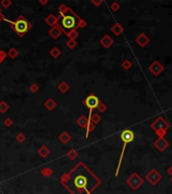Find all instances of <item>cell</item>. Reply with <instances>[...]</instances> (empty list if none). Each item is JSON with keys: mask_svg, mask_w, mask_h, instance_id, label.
I'll use <instances>...</instances> for the list:
<instances>
[{"mask_svg": "<svg viewBox=\"0 0 172 194\" xmlns=\"http://www.w3.org/2000/svg\"><path fill=\"white\" fill-rule=\"evenodd\" d=\"M60 183L72 194H92L101 184V180L86 164L79 162L70 172L62 176Z\"/></svg>", "mask_w": 172, "mask_h": 194, "instance_id": "6da1fadb", "label": "cell"}, {"mask_svg": "<svg viewBox=\"0 0 172 194\" xmlns=\"http://www.w3.org/2000/svg\"><path fill=\"white\" fill-rule=\"evenodd\" d=\"M58 11H60V16L57 19V25L62 28L64 33L67 35L72 31L79 28L82 18H80L79 15L71 7L62 4L58 7Z\"/></svg>", "mask_w": 172, "mask_h": 194, "instance_id": "7a4b0ae2", "label": "cell"}, {"mask_svg": "<svg viewBox=\"0 0 172 194\" xmlns=\"http://www.w3.org/2000/svg\"><path fill=\"white\" fill-rule=\"evenodd\" d=\"M6 21H8V23H10V27L18 37H22L32 28V24L25 18L23 15H19L15 20L11 21L6 19Z\"/></svg>", "mask_w": 172, "mask_h": 194, "instance_id": "3957f363", "label": "cell"}, {"mask_svg": "<svg viewBox=\"0 0 172 194\" xmlns=\"http://www.w3.org/2000/svg\"><path fill=\"white\" fill-rule=\"evenodd\" d=\"M134 136H134V132H132L131 130H125L121 132L120 138H121V140H123V149H122V151H121V155H120V159H119V162H118L117 170H116V173H115L116 176L119 175V171H120V168H121L122 161H123V157H124V154H125L126 147H127V144H129V142H133Z\"/></svg>", "mask_w": 172, "mask_h": 194, "instance_id": "277c9868", "label": "cell"}, {"mask_svg": "<svg viewBox=\"0 0 172 194\" xmlns=\"http://www.w3.org/2000/svg\"><path fill=\"white\" fill-rule=\"evenodd\" d=\"M170 125L162 116L157 117L153 122L151 123V128L155 132V134H157L158 138H164L167 132V130H169Z\"/></svg>", "mask_w": 172, "mask_h": 194, "instance_id": "5b68a950", "label": "cell"}, {"mask_svg": "<svg viewBox=\"0 0 172 194\" xmlns=\"http://www.w3.org/2000/svg\"><path fill=\"white\" fill-rule=\"evenodd\" d=\"M100 102L101 101L98 97H97L95 94H93V93H91L86 99L83 101V103H84V105L86 106V107H88L89 109H90V115H91V114H93V110L98 108Z\"/></svg>", "mask_w": 172, "mask_h": 194, "instance_id": "8992f818", "label": "cell"}, {"mask_svg": "<svg viewBox=\"0 0 172 194\" xmlns=\"http://www.w3.org/2000/svg\"><path fill=\"white\" fill-rule=\"evenodd\" d=\"M144 180L137 173H133L127 180V183L133 190H137L143 184Z\"/></svg>", "mask_w": 172, "mask_h": 194, "instance_id": "52a82bcc", "label": "cell"}, {"mask_svg": "<svg viewBox=\"0 0 172 194\" xmlns=\"http://www.w3.org/2000/svg\"><path fill=\"white\" fill-rule=\"evenodd\" d=\"M161 178H162L161 174H160L156 169H152L151 171L146 175V179H147V181L150 182L152 185H156V184L161 180Z\"/></svg>", "mask_w": 172, "mask_h": 194, "instance_id": "ba28073f", "label": "cell"}, {"mask_svg": "<svg viewBox=\"0 0 172 194\" xmlns=\"http://www.w3.org/2000/svg\"><path fill=\"white\" fill-rule=\"evenodd\" d=\"M148 70L154 75V76H158L162 71L164 70V66L158 61H154L149 67H148Z\"/></svg>", "mask_w": 172, "mask_h": 194, "instance_id": "9c48e42d", "label": "cell"}, {"mask_svg": "<svg viewBox=\"0 0 172 194\" xmlns=\"http://www.w3.org/2000/svg\"><path fill=\"white\" fill-rule=\"evenodd\" d=\"M154 147L160 152H164L168 147H169V142L165 138H159L157 140L154 142Z\"/></svg>", "mask_w": 172, "mask_h": 194, "instance_id": "30bf717a", "label": "cell"}, {"mask_svg": "<svg viewBox=\"0 0 172 194\" xmlns=\"http://www.w3.org/2000/svg\"><path fill=\"white\" fill-rule=\"evenodd\" d=\"M64 33V31H62V28H60L58 25H54V26H52L50 29L48 31V35H50L51 37H52L53 39H58V37H60V35Z\"/></svg>", "mask_w": 172, "mask_h": 194, "instance_id": "8fae6325", "label": "cell"}, {"mask_svg": "<svg viewBox=\"0 0 172 194\" xmlns=\"http://www.w3.org/2000/svg\"><path fill=\"white\" fill-rule=\"evenodd\" d=\"M136 43L140 45L141 47H144L150 43V39L145 35L144 33H142L141 35H139L136 39Z\"/></svg>", "mask_w": 172, "mask_h": 194, "instance_id": "7c38bea8", "label": "cell"}, {"mask_svg": "<svg viewBox=\"0 0 172 194\" xmlns=\"http://www.w3.org/2000/svg\"><path fill=\"white\" fill-rule=\"evenodd\" d=\"M100 43L105 47V49H109V47L114 43V39H113L109 35H105L104 37L100 39Z\"/></svg>", "mask_w": 172, "mask_h": 194, "instance_id": "4fadbf2b", "label": "cell"}, {"mask_svg": "<svg viewBox=\"0 0 172 194\" xmlns=\"http://www.w3.org/2000/svg\"><path fill=\"white\" fill-rule=\"evenodd\" d=\"M57 19H58V17L57 16H55L54 14H49L48 16H46L45 17V19H44V21H45V23L46 24H48L49 26H54V25H56L57 24Z\"/></svg>", "mask_w": 172, "mask_h": 194, "instance_id": "5bb4252c", "label": "cell"}, {"mask_svg": "<svg viewBox=\"0 0 172 194\" xmlns=\"http://www.w3.org/2000/svg\"><path fill=\"white\" fill-rule=\"evenodd\" d=\"M111 31H112L115 35H122V33L124 31V27L122 26L119 22H116L113 24L112 27H111Z\"/></svg>", "mask_w": 172, "mask_h": 194, "instance_id": "9a60e30c", "label": "cell"}, {"mask_svg": "<svg viewBox=\"0 0 172 194\" xmlns=\"http://www.w3.org/2000/svg\"><path fill=\"white\" fill-rule=\"evenodd\" d=\"M89 122H90L89 118L87 117V116H85V115L80 116V117L78 118V120H77V123H78V125L81 126L82 128H87Z\"/></svg>", "mask_w": 172, "mask_h": 194, "instance_id": "2e32d148", "label": "cell"}, {"mask_svg": "<svg viewBox=\"0 0 172 194\" xmlns=\"http://www.w3.org/2000/svg\"><path fill=\"white\" fill-rule=\"evenodd\" d=\"M37 153H38V155L40 156L41 158H46L47 156L50 154V151H49V149L46 146H41L38 149V151H37Z\"/></svg>", "mask_w": 172, "mask_h": 194, "instance_id": "e0dca14e", "label": "cell"}, {"mask_svg": "<svg viewBox=\"0 0 172 194\" xmlns=\"http://www.w3.org/2000/svg\"><path fill=\"white\" fill-rule=\"evenodd\" d=\"M58 140H60V142H62V144H68L69 142L71 140V136L70 134H69L68 132H62V134L58 136Z\"/></svg>", "mask_w": 172, "mask_h": 194, "instance_id": "ac0fdd59", "label": "cell"}, {"mask_svg": "<svg viewBox=\"0 0 172 194\" xmlns=\"http://www.w3.org/2000/svg\"><path fill=\"white\" fill-rule=\"evenodd\" d=\"M44 106L46 109L53 110L55 107H56V102H55L53 99H51V98H48V99L44 102Z\"/></svg>", "mask_w": 172, "mask_h": 194, "instance_id": "d6986e66", "label": "cell"}, {"mask_svg": "<svg viewBox=\"0 0 172 194\" xmlns=\"http://www.w3.org/2000/svg\"><path fill=\"white\" fill-rule=\"evenodd\" d=\"M89 120H90L92 123H94L95 125H96L97 123H99V122L102 120V117H101V115L99 113H93L89 116Z\"/></svg>", "mask_w": 172, "mask_h": 194, "instance_id": "ffe728a7", "label": "cell"}, {"mask_svg": "<svg viewBox=\"0 0 172 194\" xmlns=\"http://www.w3.org/2000/svg\"><path fill=\"white\" fill-rule=\"evenodd\" d=\"M57 89L60 90V92H62V93H67L69 91V89H70V85L68 84L67 82H60V84H58V86H57Z\"/></svg>", "mask_w": 172, "mask_h": 194, "instance_id": "44dd1931", "label": "cell"}, {"mask_svg": "<svg viewBox=\"0 0 172 194\" xmlns=\"http://www.w3.org/2000/svg\"><path fill=\"white\" fill-rule=\"evenodd\" d=\"M49 55H50L52 58L56 59V58H58L60 55H62V51H60L57 47H53L52 49L49 51Z\"/></svg>", "mask_w": 172, "mask_h": 194, "instance_id": "7402d4cb", "label": "cell"}, {"mask_svg": "<svg viewBox=\"0 0 172 194\" xmlns=\"http://www.w3.org/2000/svg\"><path fill=\"white\" fill-rule=\"evenodd\" d=\"M78 156H79L78 152H77L75 149H71L70 151L68 152V154H67V157H68L69 159L73 160V161H74V160H76Z\"/></svg>", "mask_w": 172, "mask_h": 194, "instance_id": "603a6c76", "label": "cell"}, {"mask_svg": "<svg viewBox=\"0 0 172 194\" xmlns=\"http://www.w3.org/2000/svg\"><path fill=\"white\" fill-rule=\"evenodd\" d=\"M40 173H41V175L44 176V177H49V176L52 175L53 172H52V170H51V168L44 167V168H42V169H41Z\"/></svg>", "mask_w": 172, "mask_h": 194, "instance_id": "cb8c5ba5", "label": "cell"}, {"mask_svg": "<svg viewBox=\"0 0 172 194\" xmlns=\"http://www.w3.org/2000/svg\"><path fill=\"white\" fill-rule=\"evenodd\" d=\"M7 56L10 59H15L17 56H18V51L15 49V47H11L10 50L7 52Z\"/></svg>", "mask_w": 172, "mask_h": 194, "instance_id": "d4e9b609", "label": "cell"}, {"mask_svg": "<svg viewBox=\"0 0 172 194\" xmlns=\"http://www.w3.org/2000/svg\"><path fill=\"white\" fill-rule=\"evenodd\" d=\"M9 109V105L5 101L0 102V113H5Z\"/></svg>", "mask_w": 172, "mask_h": 194, "instance_id": "484cf974", "label": "cell"}, {"mask_svg": "<svg viewBox=\"0 0 172 194\" xmlns=\"http://www.w3.org/2000/svg\"><path fill=\"white\" fill-rule=\"evenodd\" d=\"M77 45H78V43H77V41H75V39H69V41H67V47H68L70 50H74Z\"/></svg>", "mask_w": 172, "mask_h": 194, "instance_id": "4316f807", "label": "cell"}, {"mask_svg": "<svg viewBox=\"0 0 172 194\" xmlns=\"http://www.w3.org/2000/svg\"><path fill=\"white\" fill-rule=\"evenodd\" d=\"M11 4H12V1H11V0H2L1 3H0L1 7H3V8L5 9H8L9 7L11 6Z\"/></svg>", "mask_w": 172, "mask_h": 194, "instance_id": "83f0119b", "label": "cell"}, {"mask_svg": "<svg viewBox=\"0 0 172 194\" xmlns=\"http://www.w3.org/2000/svg\"><path fill=\"white\" fill-rule=\"evenodd\" d=\"M15 138H16V142H18L19 144H22V142L26 140V136H25V134H23V132H19Z\"/></svg>", "mask_w": 172, "mask_h": 194, "instance_id": "f1b7e54d", "label": "cell"}, {"mask_svg": "<svg viewBox=\"0 0 172 194\" xmlns=\"http://www.w3.org/2000/svg\"><path fill=\"white\" fill-rule=\"evenodd\" d=\"M67 35H68L70 39H75L76 41V39L79 37V33L77 31V29H75V31H72L71 33H67Z\"/></svg>", "mask_w": 172, "mask_h": 194, "instance_id": "f546056e", "label": "cell"}, {"mask_svg": "<svg viewBox=\"0 0 172 194\" xmlns=\"http://www.w3.org/2000/svg\"><path fill=\"white\" fill-rule=\"evenodd\" d=\"M87 132H86V138H88L89 136V134H90V132H92L93 130H95V124L94 123H92V122H89V124H88V126H87Z\"/></svg>", "mask_w": 172, "mask_h": 194, "instance_id": "4dcf8cb0", "label": "cell"}, {"mask_svg": "<svg viewBox=\"0 0 172 194\" xmlns=\"http://www.w3.org/2000/svg\"><path fill=\"white\" fill-rule=\"evenodd\" d=\"M122 67H123L125 70H129V69L132 67V63L130 62L129 60H125L123 63H122Z\"/></svg>", "mask_w": 172, "mask_h": 194, "instance_id": "1f68e13d", "label": "cell"}, {"mask_svg": "<svg viewBox=\"0 0 172 194\" xmlns=\"http://www.w3.org/2000/svg\"><path fill=\"white\" fill-rule=\"evenodd\" d=\"M98 111L99 112H101V113H103V112H105L107 110V105L105 103H103V102H100V104H99V106H98Z\"/></svg>", "mask_w": 172, "mask_h": 194, "instance_id": "d6a6232c", "label": "cell"}, {"mask_svg": "<svg viewBox=\"0 0 172 194\" xmlns=\"http://www.w3.org/2000/svg\"><path fill=\"white\" fill-rule=\"evenodd\" d=\"M111 10L112 11H118L120 9V4L118 2H116V1H114V2L111 4Z\"/></svg>", "mask_w": 172, "mask_h": 194, "instance_id": "836d02e7", "label": "cell"}, {"mask_svg": "<svg viewBox=\"0 0 172 194\" xmlns=\"http://www.w3.org/2000/svg\"><path fill=\"white\" fill-rule=\"evenodd\" d=\"M6 57H7V53L3 50H0V65L2 64L3 61L6 59Z\"/></svg>", "mask_w": 172, "mask_h": 194, "instance_id": "e575fe53", "label": "cell"}, {"mask_svg": "<svg viewBox=\"0 0 172 194\" xmlns=\"http://www.w3.org/2000/svg\"><path fill=\"white\" fill-rule=\"evenodd\" d=\"M38 89H39V87L36 83H33V84H31L30 86H29V90H30L32 93H36L37 91H38Z\"/></svg>", "mask_w": 172, "mask_h": 194, "instance_id": "d590c367", "label": "cell"}, {"mask_svg": "<svg viewBox=\"0 0 172 194\" xmlns=\"http://www.w3.org/2000/svg\"><path fill=\"white\" fill-rule=\"evenodd\" d=\"M4 124L6 126H11L13 124L12 119H11V118H6V119L4 120Z\"/></svg>", "mask_w": 172, "mask_h": 194, "instance_id": "8d00e7d4", "label": "cell"}, {"mask_svg": "<svg viewBox=\"0 0 172 194\" xmlns=\"http://www.w3.org/2000/svg\"><path fill=\"white\" fill-rule=\"evenodd\" d=\"M86 25H87V22L84 20V19H82V20H81V22H80V25H79V27H81V28H84V27H86Z\"/></svg>", "mask_w": 172, "mask_h": 194, "instance_id": "74e56055", "label": "cell"}, {"mask_svg": "<svg viewBox=\"0 0 172 194\" xmlns=\"http://www.w3.org/2000/svg\"><path fill=\"white\" fill-rule=\"evenodd\" d=\"M92 3L94 5H96V6H99V5H101L103 3L102 0H100V1H95V0H92Z\"/></svg>", "mask_w": 172, "mask_h": 194, "instance_id": "f35d334b", "label": "cell"}, {"mask_svg": "<svg viewBox=\"0 0 172 194\" xmlns=\"http://www.w3.org/2000/svg\"><path fill=\"white\" fill-rule=\"evenodd\" d=\"M3 20H6V17H5V15L2 12H0V22Z\"/></svg>", "mask_w": 172, "mask_h": 194, "instance_id": "ab89813d", "label": "cell"}, {"mask_svg": "<svg viewBox=\"0 0 172 194\" xmlns=\"http://www.w3.org/2000/svg\"><path fill=\"white\" fill-rule=\"evenodd\" d=\"M48 3V0H39V4L40 5H46Z\"/></svg>", "mask_w": 172, "mask_h": 194, "instance_id": "60d3db41", "label": "cell"}, {"mask_svg": "<svg viewBox=\"0 0 172 194\" xmlns=\"http://www.w3.org/2000/svg\"><path fill=\"white\" fill-rule=\"evenodd\" d=\"M167 173L169 174L170 176H172V166H171V167H169V168H168V170H167Z\"/></svg>", "mask_w": 172, "mask_h": 194, "instance_id": "b9f144b4", "label": "cell"}, {"mask_svg": "<svg viewBox=\"0 0 172 194\" xmlns=\"http://www.w3.org/2000/svg\"><path fill=\"white\" fill-rule=\"evenodd\" d=\"M0 12H1V8H0Z\"/></svg>", "mask_w": 172, "mask_h": 194, "instance_id": "7bdbcfd3", "label": "cell"}, {"mask_svg": "<svg viewBox=\"0 0 172 194\" xmlns=\"http://www.w3.org/2000/svg\"><path fill=\"white\" fill-rule=\"evenodd\" d=\"M171 181H172V176H171Z\"/></svg>", "mask_w": 172, "mask_h": 194, "instance_id": "ee69618b", "label": "cell"}]
</instances>
